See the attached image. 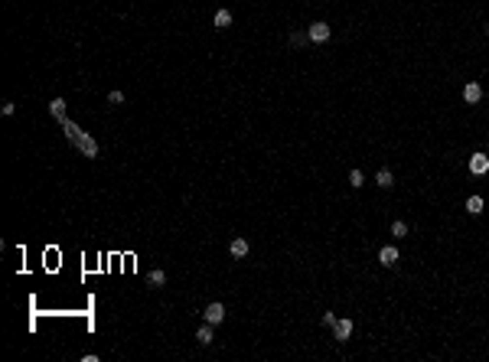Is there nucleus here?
Returning <instances> with one entry per match:
<instances>
[{"instance_id":"nucleus-20","label":"nucleus","mask_w":489,"mask_h":362,"mask_svg":"<svg viewBox=\"0 0 489 362\" xmlns=\"http://www.w3.org/2000/svg\"><path fill=\"white\" fill-rule=\"evenodd\" d=\"M0 111H3V114H13L17 108H13V101H3V105H0Z\"/></svg>"},{"instance_id":"nucleus-13","label":"nucleus","mask_w":489,"mask_h":362,"mask_svg":"<svg viewBox=\"0 0 489 362\" xmlns=\"http://www.w3.org/2000/svg\"><path fill=\"white\" fill-rule=\"evenodd\" d=\"M467 212L470 216H479V212H483V196H470L467 199Z\"/></svg>"},{"instance_id":"nucleus-15","label":"nucleus","mask_w":489,"mask_h":362,"mask_svg":"<svg viewBox=\"0 0 489 362\" xmlns=\"http://www.w3.org/2000/svg\"><path fill=\"white\" fill-rule=\"evenodd\" d=\"M391 235L395 238H408V222H391Z\"/></svg>"},{"instance_id":"nucleus-17","label":"nucleus","mask_w":489,"mask_h":362,"mask_svg":"<svg viewBox=\"0 0 489 362\" xmlns=\"http://www.w3.org/2000/svg\"><path fill=\"white\" fill-rule=\"evenodd\" d=\"M362 183H365V176H362V170H352V173H349V186H362Z\"/></svg>"},{"instance_id":"nucleus-11","label":"nucleus","mask_w":489,"mask_h":362,"mask_svg":"<svg viewBox=\"0 0 489 362\" xmlns=\"http://www.w3.org/2000/svg\"><path fill=\"white\" fill-rule=\"evenodd\" d=\"M307 39H310V33H304V30H297V33H290V39H287V43H290L293 49H300V46H307Z\"/></svg>"},{"instance_id":"nucleus-1","label":"nucleus","mask_w":489,"mask_h":362,"mask_svg":"<svg viewBox=\"0 0 489 362\" xmlns=\"http://www.w3.org/2000/svg\"><path fill=\"white\" fill-rule=\"evenodd\" d=\"M59 124H62V131H65V137H69V144H72V147H78L85 157H91V160H95V157H98V144L91 141L88 134H82V127H78V124H72L69 118H62Z\"/></svg>"},{"instance_id":"nucleus-19","label":"nucleus","mask_w":489,"mask_h":362,"mask_svg":"<svg viewBox=\"0 0 489 362\" xmlns=\"http://www.w3.org/2000/svg\"><path fill=\"white\" fill-rule=\"evenodd\" d=\"M336 320H339L336 313H323V323H326V326H333V323H336Z\"/></svg>"},{"instance_id":"nucleus-10","label":"nucleus","mask_w":489,"mask_h":362,"mask_svg":"<svg viewBox=\"0 0 489 362\" xmlns=\"http://www.w3.org/2000/svg\"><path fill=\"white\" fill-rule=\"evenodd\" d=\"M375 183H379L381 189H388V186H395V176H391V170H385V166H381L379 173H375Z\"/></svg>"},{"instance_id":"nucleus-4","label":"nucleus","mask_w":489,"mask_h":362,"mask_svg":"<svg viewBox=\"0 0 489 362\" xmlns=\"http://www.w3.org/2000/svg\"><path fill=\"white\" fill-rule=\"evenodd\" d=\"M379 261L385 264V268H395V264H398V248H395V245H381Z\"/></svg>"},{"instance_id":"nucleus-18","label":"nucleus","mask_w":489,"mask_h":362,"mask_svg":"<svg viewBox=\"0 0 489 362\" xmlns=\"http://www.w3.org/2000/svg\"><path fill=\"white\" fill-rule=\"evenodd\" d=\"M108 101H111V105H121V101H124V91H111Z\"/></svg>"},{"instance_id":"nucleus-16","label":"nucleus","mask_w":489,"mask_h":362,"mask_svg":"<svg viewBox=\"0 0 489 362\" xmlns=\"http://www.w3.org/2000/svg\"><path fill=\"white\" fill-rule=\"evenodd\" d=\"M49 111H53L55 118L62 121V118H65V101H62V98H53V105H49Z\"/></svg>"},{"instance_id":"nucleus-8","label":"nucleus","mask_w":489,"mask_h":362,"mask_svg":"<svg viewBox=\"0 0 489 362\" xmlns=\"http://www.w3.org/2000/svg\"><path fill=\"white\" fill-rule=\"evenodd\" d=\"M228 252H232V258H245V254H248V241L241 238V235H238V238H232V241H228Z\"/></svg>"},{"instance_id":"nucleus-6","label":"nucleus","mask_w":489,"mask_h":362,"mask_svg":"<svg viewBox=\"0 0 489 362\" xmlns=\"http://www.w3.org/2000/svg\"><path fill=\"white\" fill-rule=\"evenodd\" d=\"M222 320H225V307H222L218 300H216V304H209V307H206V323L216 326V323H222Z\"/></svg>"},{"instance_id":"nucleus-12","label":"nucleus","mask_w":489,"mask_h":362,"mask_svg":"<svg viewBox=\"0 0 489 362\" xmlns=\"http://www.w3.org/2000/svg\"><path fill=\"white\" fill-rule=\"evenodd\" d=\"M228 26H232V13H228V10H218V13H216V30H228Z\"/></svg>"},{"instance_id":"nucleus-7","label":"nucleus","mask_w":489,"mask_h":362,"mask_svg":"<svg viewBox=\"0 0 489 362\" xmlns=\"http://www.w3.org/2000/svg\"><path fill=\"white\" fill-rule=\"evenodd\" d=\"M333 329H336V340L346 343L349 336H352V320H336V323H333Z\"/></svg>"},{"instance_id":"nucleus-9","label":"nucleus","mask_w":489,"mask_h":362,"mask_svg":"<svg viewBox=\"0 0 489 362\" xmlns=\"http://www.w3.org/2000/svg\"><path fill=\"white\" fill-rule=\"evenodd\" d=\"M196 340L202 343V346H209V343L216 340V333H212V323H206V326H199V329H196Z\"/></svg>"},{"instance_id":"nucleus-2","label":"nucleus","mask_w":489,"mask_h":362,"mask_svg":"<svg viewBox=\"0 0 489 362\" xmlns=\"http://www.w3.org/2000/svg\"><path fill=\"white\" fill-rule=\"evenodd\" d=\"M470 173H473V176H483V173H489V154L476 150V154L470 157Z\"/></svg>"},{"instance_id":"nucleus-21","label":"nucleus","mask_w":489,"mask_h":362,"mask_svg":"<svg viewBox=\"0 0 489 362\" xmlns=\"http://www.w3.org/2000/svg\"><path fill=\"white\" fill-rule=\"evenodd\" d=\"M486 33H489V26H486Z\"/></svg>"},{"instance_id":"nucleus-14","label":"nucleus","mask_w":489,"mask_h":362,"mask_svg":"<svg viewBox=\"0 0 489 362\" xmlns=\"http://www.w3.org/2000/svg\"><path fill=\"white\" fill-rule=\"evenodd\" d=\"M147 281H150L153 287H163V284H166V274H163L160 268H153V271H150V277H147Z\"/></svg>"},{"instance_id":"nucleus-3","label":"nucleus","mask_w":489,"mask_h":362,"mask_svg":"<svg viewBox=\"0 0 489 362\" xmlns=\"http://www.w3.org/2000/svg\"><path fill=\"white\" fill-rule=\"evenodd\" d=\"M307 33H310V43H326V39H329V26H326L323 20H316V23H310Z\"/></svg>"},{"instance_id":"nucleus-5","label":"nucleus","mask_w":489,"mask_h":362,"mask_svg":"<svg viewBox=\"0 0 489 362\" xmlns=\"http://www.w3.org/2000/svg\"><path fill=\"white\" fill-rule=\"evenodd\" d=\"M479 98H483V88H479V82H467V85H463V101H467V105H476Z\"/></svg>"}]
</instances>
